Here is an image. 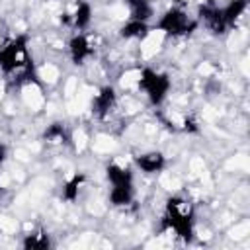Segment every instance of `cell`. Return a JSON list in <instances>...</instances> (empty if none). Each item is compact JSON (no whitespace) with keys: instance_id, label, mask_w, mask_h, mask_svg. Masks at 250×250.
Returning a JSON list of instances; mask_svg holds the SVG:
<instances>
[{"instance_id":"8","label":"cell","mask_w":250,"mask_h":250,"mask_svg":"<svg viewBox=\"0 0 250 250\" xmlns=\"http://www.w3.org/2000/svg\"><path fill=\"white\" fill-rule=\"evenodd\" d=\"M68 51H70V59H72V62L80 64L84 59H88V57L92 55V45H90V41H88L86 35L78 33V35H74V37L70 39V43H68Z\"/></svg>"},{"instance_id":"12","label":"cell","mask_w":250,"mask_h":250,"mask_svg":"<svg viewBox=\"0 0 250 250\" xmlns=\"http://www.w3.org/2000/svg\"><path fill=\"white\" fill-rule=\"evenodd\" d=\"M129 6V14L131 20H139V21H146L152 16V4L150 0H125Z\"/></svg>"},{"instance_id":"14","label":"cell","mask_w":250,"mask_h":250,"mask_svg":"<svg viewBox=\"0 0 250 250\" xmlns=\"http://www.w3.org/2000/svg\"><path fill=\"white\" fill-rule=\"evenodd\" d=\"M21 246L25 250H47L51 246V240H49V234H45L43 230H35L25 234V238L21 240Z\"/></svg>"},{"instance_id":"18","label":"cell","mask_w":250,"mask_h":250,"mask_svg":"<svg viewBox=\"0 0 250 250\" xmlns=\"http://www.w3.org/2000/svg\"><path fill=\"white\" fill-rule=\"evenodd\" d=\"M199 127H197V123L191 119V117H188L186 121H184V131H189V133H195Z\"/></svg>"},{"instance_id":"17","label":"cell","mask_w":250,"mask_h":250,"mask_svg":"<svg viewBox=\"0 0 250 250\" xmlns=\"http://www.w3.org/2000/svg\"><path fill=\"white\" fill-rule=\"evenodd\" d=\"M90 20H92V8L88 2H80L76 6V12L72 16V23L76 29H86L90 25Z\"/></svg>"},{"instance_id":"4","label":"cell","mask_w":250,"mask_h":250,"mask_svg":"<svg viewBox=\"0 0 250 250\" xmlns=\"http://www.w3.org/2000/svg\"><path fill=\"white\" fill-rule=\"evenodd\" d=\"M160 31H164L166 35H172V37H178V35H188L191 33L195 27H197V21L189 20L186 16L184 10L180 8H170L164 12V16L158 20V25H156Z\"/></svg>"},{"instance_id":"9","label":"cell","mask_w":250,"mask_h":250,"mask_svg":"<svg viewBox=\"0 0 250 250\" xmlns=\"http://www.w3.org/2000/svg\"><path fill=\"white\" fill-rule=\"evenodd\" d=\"M119 35L123 39H145L148 35V25L146 21H139V20H129L121 29Z\"/></svg>"},{"instance_id":"13","label":"cell","mask_w":250,"mask_h":250,"mask_svg":"<svg viewBox=\"0 0 250 250\" xmlns=\"http://www.w3.org/2000/svg\"><path fill=\"white\" fill-rule=\"evenodd\" d=\"M248 8V0H230L221 12H223V20L229 25H234V21L244 14V10Z\"/></svg>"},{"instance_id":"19","label":"cell","mask_w":250,"mask_h":250,"mask_svg":"<svg viewBox=\"0 0 250 250\" xmlns=\"http://www.w3.org/2000/svg\"><path fill=\"white\" fill-rule=\"evenodd\" d=\"M4 160H6V146L0 145V162H4Z\"/></svg>"},{"instance_id":"11","label":"cell","mask_w":250,"mask_h":250,"mask_svg":"<svg viewBox=\"0 0 250 250\" xmlns=\"http://www.w3.org/2000/svg\"><path fill=\"white\" fill-rule=\"evenodd\" d=\"M133 184H123V186H113L111 191H109V201L115 205V207H123V205H129L133 201Z\"/></svg>"},{"instance_id":"10","label":"cell","mask_w":250,"mask_h":250,"mask_svg":"<svg viewBox=\"0 0 250 250\" xmlns=\"http://www.w3.org/2000/svg\"><path fill=\"white\" fill-rule=\"evenodd\" d=\"M105 176L111 182V186H123V184H133V174L129 168H123L119 164H107Z\"/></svg>"},{"instance_id":"6","label":"cell","mask_w":250,"mask_h":250,"mask_svg":"<svg viewBox=\"0 0 250 250\" xmlns=\"http://www.w3.org/2000/svg\"><path fill=\"white\" fill-rule=\"evenodd\" d=\"M199 20L207 25V29H211L215 35H221L225 33L227 29V23L223 20V12L221 8L213 6V4H205V6H199Z\"/></svg>"},{"instance_id":"2","label":"cell","mask_w":250,"mask_h":250,"mask_svg":"<svg viewBox=\"0 0 250 250\" xmlns=\"http://www.w3.org/2000/svg\"><path fill=\"white\" fill-rule=\"evenodd\" d=\"M31 61L33 59L29 57L25 35H18L16 39H12L8 45L0 49V70L8 76H14L21 68H25Z\"/></svg>"},{"instance_id":"5","label":"cell","mask_w":250,"mask_h":250,"mask_svg":"<svg viewBox=\"0 0 250 250\" xmlns=\"http://www.w3.org/2000/svg\"><path fill=\"white\" fill-rule=\"evenodd\" d=\"M115 102H117V96H115V90L111 86H104L94 102H92V113L98 117V119H105L109 115V111L115 107Z\"/></svg>"},{"instance_id":"15","label":"cell","mask_w":250,"mask_h":250,"mask_svg":"<svg viewBox=\"0 0 250 250\" xmlns=\"http://www.w3.org/2000/svg\"><path fill=\"white\" fill-rule=\"evenodd\" d=\"M43 139L47 143H51V145H62V143L68 141V135H66V129H64L62 123H53V125H49L45 129Z\"/></svg>"},{"instance_id":"3","label":"cell","mask_w":250,"mask_h":250,"mask_svg":"<svg viewBox=\"0 0 250 250\" xmlns=\"http://www.w3.org/2000/svg\"><path fill=\"white\" fill-rule=\"evenodd\" d=\"M139 86L145 90V94L148 96L152 105H160L170 90V78L162 72H156L152 68H143L141 78H139Z\"/></svg>"},{"instance_id":"7","label":"cell","mask_w":250,"mask_h":250,"mask_svg":"<svg viewBox=\"0 0 250 250\" xmlns=\"http://www.w3.org/2000/svg\"><path fill=\"white\" fill-rule=\"evenodd\" d=\"M135 162H137V166H139L143 172H146V174H156V172L164 170V166H166L164 154H162V152H156V150L139 154V156L135 158Z\"/></svg>"},{"instance_id":"16","label":"cell","mask_w":250,"mask_h":250,"mask_svg":"<svg viewBox=\"0 0 250 250\" xmlns=\"http://www.w3.org/2000/svg\"><path fill=\"white\" fill-rule=\"evenodd\" d=\"M84 182H86V176H84V174H74V176L62 186V197H64L66 201H76L78 191H80V188H82Z\"/></svg>"},{"instance_id":"1","label":"cell","mask_w":250,"mask_h":250,"mask_svg":"<svg viewBox=\"0 0 250 250\" xmlns=\"http://www.w3.org/2000/svg\"><path fill=\"white\" fill-rule=\"evenodd\" d=\"M164 225L168 229H172L180 238L189 242L193 236V207H191V203L178 195L170 197L166 201Z\"/></svg>"}]
</instances>
